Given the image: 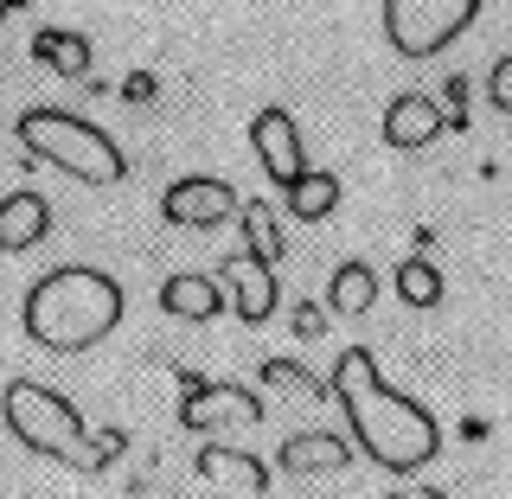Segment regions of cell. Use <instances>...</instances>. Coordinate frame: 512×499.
Here are the masks:
<instances>
[{"label": "cell", "mask_w": 512, "mask_h": 499, "mask_svg": "<svg viewBox=\"0 0 512 499\" xmlns=\"http://www.w3.org/2000/svg\"><path fill=\"white\" fill-rule=\"evenodd\" d=\"M7 13H13V0H0V20H7Z\"/></svg>", "instance_id": "obj_25"}, {"label": "cell", "mask_w": 512, "mask_h": 499, "mask_svg": "<svg viewBox=\"0 0 512 499\" xmlns=\"http://www.w3.org/2000/svg\"><path fill=\"white\" fill-rule=\"evenodd\" d=\"M0 416H7V429L32 455L58 461V468L90 474V468H103V461L122 455V436H90L71 397L52 391V384H39V378H13L7 391H0Z\"/></svg>", "instance_id": "obj_3"}, {"label": "cell", "mask_w": 512, "mask_h": 499, "mask_svg": "<svg viewBox=\"0 0 512 499\" xmlns=\"http://www.w3.org/2000/svg\"><path fill=\"white\" fill-rule=\"evenodd\" d=\"M32 58L52 77H71V84H90V71H96V45H90V32H77V26H45L39 39H32Z\"/></svg>", "instance_id": "obj_13"}, {"label": "cell", "mask_w": 512, "mask_h": 499, "mask_svg": "<svg viewBox=\"0 0 512 499\" xmlns=\"http://www.w3.org/2000/svg\"><path fill=\"white\" fill-rule=\"evenodd\" d=\"M333 404L346 410V436L372 468L384 474H423L442 455V423L429 416L416 397H404L397 384H384L378 359L365 346H346L333 359Z\"/></svg>", "instance_id": "obj_1"}, {"label": "cell", "mask_w": 512, "mask_h": 499, "mask_svg": "<svg viewBox=\"0 0 512 499\" xmlns=\"http://www.w3.org/2000/svg\"><path fill=\"white\" fill-rule=\"evenodd\" d=\"M288 327H295V340H320V333H327V314H320L314 301H301V308L288 314Z\"/></svg>", "instance_id": "obj_22"}, {"label": "cell", "mask_w": 512, "mask_h": 499, "mask_svg": "<svg viewBox=\"0 0 512 499\" xmlns=\"http://www.w3.org/2000/svg\"><path fill=\"white\" fill-rule=\"evenodd\" d=\"M180 423L192 436H224V429H250L263 423V397L250 384H218V378H186L180 397Z\"/></svg>", "instance_id": "obj_6"}, {"label": "cell", "mask_w": 512, "mask_h": 499, "mask_svg": "<svg viewBox=\"0 0 512 499\" xmlns=\"http://www.w3.org/2000/svg\"><path fill=\"white\" fill-rule=\"evenodd\" d=\"M199 480H212V487H237V493H263L269 487V468L244 448H224V442H205L199 448Z\"/></svg>", "instance_id": "obj_15"}, {"label": "cell", "mask_w": 512, "mask_h": 499, "mask_svg": "<svg viewBox=\"0 0 512 499\" xmlns=\"http://www.w3.org/2000/svg\"><path fill=\"white\" fill-rule=\"evenodd\" d=\"M397 295H404V308H442L448 282L429 256H404V263H397Z\"/></svg>", "instance_id": "obj_19"}, {"label": "cell", "mask_w": 512, "mask_h": 499, "mask_svg": "<svg viewBox=\"0 0 512 499\" xmlns=\"http://www.w3.org/2000/svg\"><path fill=\"white\" fill-rule=\"evenodd\" d=\"M13 135H20V148L32 160H45V167L71 173V180H84V186H122L128 180V154L116 148V135L96 128L90 116H77V109L39 103V109L20 116Z\"/></svg>", "instance_id": "obj_4"}, {"label": "cell", "mask_w": 512, "mask_h": 499, "mask_svg": "<svg viewBox=\"0 0 512 499\" xmlns=\"http://www.w3.org/2000/svg\"><path fill=\"white\" fill-rule=\"evenodd\" d=\"M263 378H269V384H288V391H301V397H333V384H327V378H314L308 365H295V359H269V365H263Z\"/></svg>", "instance_id": "obj_20"}, {"label": "cell", "mask_w": 512, "mask_h": 499, "mask_svg": "<svg viewBox=\"0 0 512 499\" xmlns=\"http://www.w3.org/2000/svg\"><path fill=\"white\" fill-rule=\"evenodd\" d=\"M250 154H256V167H263V180L282 186V199L308 180V148H301V128L282 103H269V109L250 116Z\"/></svg>", "instance_id": "obj_7"}, {"label": "cell", "mask_w": 512, "mask_h": 499, "mask_svg": "<svg viewBox=\"0 0 512 499\" xmlns=\"http://www.w3.org/2000/svg\"><path fill=\"white\" fill-rule=\"evenodd\" d=\"M384 499H448V493H436V487H391Z\"/></svg>", "instance_id": "obj_24"}, {"label": "cell", "mask_w": 512, "mask_h": 499, "mask_svg": "<svg viewBox=\"0 0 512 499\" xmlns=\"http://www.w3.org/2000/svg\"><path fill=\"white\" fill-rule=\"evenodd\" d=\"M346 461H352V442L327 436V429H301V436L282 442V468L288 474H340Z\"/></svg>", "instance_id": "obj_14"}, {"label": "cell", "mask_w": 512, "mask_h": 499, "mask_svg": "<svg viewBox=\"0 0 512 499\" xmlns=\"http://www.w3.org/2000/svg\"><path fill=\"white\" fill-rule=\"evenodd\" d=\"M218 288H224V308L244 320V327H263V320L282 308V282H276V269L256 263L250 250H237L231 263L218 269Z\"/></svg>", "instance_id": "obj_9"}, {"label": "cell", "mask_w": 512, "mask_h": 499, "mask_svg": "<svg viewBox=\"0 0 512 499\" xmlns=\"http://www.w3.org/2000/svg\"><path fill=\"white\" fill-rule=\"evenodd\" d=\"M237 224H244V237H250L244 250L256 256V263H269V269H276V263H282V250H288L276 205H269V199H244V212H237Z\"/></svg>", "instance_id": "obj_17"}, {"label": "cell", "mask_w": 512, "mask_h": 499, "mask_svg": "<svg viewBox=\"0 0 512 499\" xmlns=\"http://www.w3.org/2000/svg\"><path fill=\"white\" fill-rule=\"evenodd\" d=\"M237 212H244V199L231 192V180H212V173H186L160 192V224H173V231H212Z\"/></svg>", "instance_id": "obj_8"}, {"label": "cell", "mask_w": 512, "mask_h": 499, "mask_svg": "<svg viewBox=\"0 0 512 499\" xmlns=\"http://www.w3.org/2000/svg\"><path fill=\"white\" fill-rule=\"evenodd\" d=\"M487 96H493V109L500 116H512V52L493 64V77H487Z\"/></svg>", "instance_id": "obj_21"}, {"label": "cell", "mask_w": 512, "mask_h": 499, "mask_svg": "<svg viewBox=\"0 0 512 499\" xmlns=\"http://www.w3.org/2000/svg\"><path fill=\"white\" fill-rule=\"evenodd\" d=\"M378 20L397 58H436L480 20V0H384Z\"/></svg>", "instance_id": "obj_5"}, {"label": "cell", "mask_w": 512, "mask_h": 499, "mask_svg": "<svg viewBox=\"0 0 512 499\" xmlns=\"http://www.w3.org/2000/svg\"><path fill=\"white\" fill-rule=\"evenodd\" d=\"M442 116H448V128H468V84H461V77H448V103H442Z\"/></svg>", "instance_id": "obj_23"}, {"label": "cell", "mask_w": 512, "mask_h": 499, "mask_svg": "<svg viewBox=\"0 0 512 499\" xmlns=\"http://www.w3.org/2000/svg\"><path fill=\"white\" fill-rule=\"evenodd\" d=\"M448 128L442 116V103L429 90H404V96H391V109H384V141L391 148H429Z\"/></svg>", "instance_id": "obj_10"}, {"label": "cell", "mask_w": 512, "mask_h": 499, "mask_svg": "<svg viewBox=\"0 0 512 499\" xmlns=\"http://www.w3.org/2000/svg\"><path fill=\"white\" fill-rule=\"evenodd\" d=\"M372 301H378V276H372V263H365V256H352V263L333 269V282H327V308H333V314L359 320Z\"/></svg>", "instance_id": "obj_16"}, {"label": "cell", "mask_w": 512, "mask_h": 499, "mask_svg": "<svg viewBox=\"0 0 512 499\" xmlns=\"http://www.w3.org/2000/svg\"><path fill=\"white\" fill-rule=\"evenodd\" d=\"M122 308H128V295L109 269L64 263V269H45V276L26 288L20 327H26V340L45 346V352H90L122 327Z\"/></svg>", "instance_id": "obj_2"}, {"label": "cell", "mask_w": 512, "mask_h": 499, "mask_svg": "<svg viewBox=\"0 0 512 499\" xmlns=\"http://www.w3.org/2000/svg\"><path fill=\"white\" fill-rule=\"evenodd\" d=\"M160 314L167 320H192V327H205V320L224 314V288L218 276H199V269H180V276L160 282Z\"/></svg>", "instance_id": "obj_11"}, {"label": "cell", "mask_w": 512, "mask_h": 499, "mask_svg": "<svg viewBox=\"0 0 512 499\" xmlns=\"http://www.w3.org/2000/svg\"><path fill=\"white\" fill-rule=\"evenodd\" d=\"M45 237H52V205L39 192H7L0 199V256H26Z\"/></svg>", "instance_id": "obj_12"}, {"label": "cell", "mask_w": 512, "mask_h": 499, "mask_svg": "<svg viewBox=\"0 0 512 499\" xmlns=\"http://www.w3.org/2000/svg\"><path fill=\"white\" fill-rule=\"evenodd\" d=\"M340 212V173H308L295 192H288V218L295 224H320Z\"/></svg>", "instance_id": "obj_18"}]
</instances>
